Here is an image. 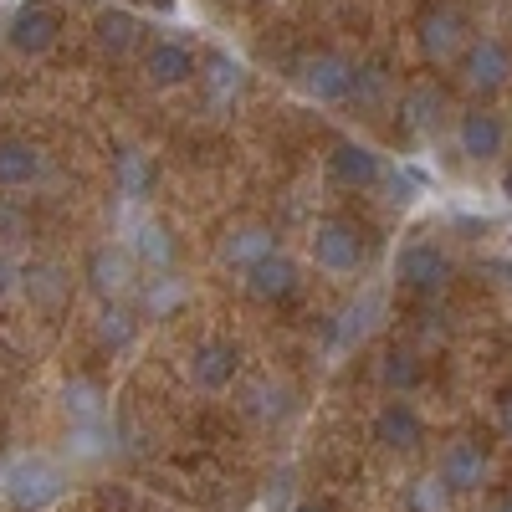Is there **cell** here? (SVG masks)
<instances>
[{"instance_id": "7c38bea8", "label": "cell", "mask_w": 512, "mask_h": 512, "mask_svg": "<svg viewBox=\"0 0 512 512\" xmlns=\"http://www.w3.org/2000/svg\"><path fill=\"white\" fill-rule=\"evenodd\" d=\"M52 175V154L41 149L36 139H21V134H6L0 139V190L16 195V190H31Z\"/></svg>"}, {"instance_id": "f546056e", "label": "cell", "mask_w": 512, "mask_h": 512, "mask_svg": "<svg viewBox=\"0 0 512 512\" xmlns=\"http://www.w3.org/2000/svg\"><path fill=\"white\" fill-rule=\"evenodd\" d=\"M502 195H507V205H512V159L502 164Z\"/></svg>"}, {"instance_id": "4fadbf2b", "label": "cell", "mask_w": 512, "mask_h": 512, "mask_svg": "<svg viewBox=\"0 0 512 512\" xmlns=\"http://www.w3.org/2000/svg\"><path fill=\"white\" fill-rule=\"evenodd\" d=\"M297 287H303V267H297L287 251L262 256V262H256V267L246 272V297H251V303H262V308L292 303Z\"/></svg>"}, {"instance_id": "ffe728a7", "label": "cell", "mask_w": 512, "mask_h": 512, "mask_svg": "<svg viewBox=\"0 0 512 512\" xmlns=\"http://www.w3.org/2000/svg\"><path fill=\"white\" fill-rule=\"evenodd\" d=\"M113 180H118V195L123 200H144L149 185H154V164L139 149H118L113 154Z\"/></svg>"}, {"instance_id": "9a60e30c", "label": "cell", "mask_w": 512, "mask_h": 512, "mask_svg": "<svg viewBox=\"0 0 512 512\" xmlns=\"http://www.w3.org/2000/svg\"><path fill=\"white\" fill-rule=\"evenodd\" d=\"M277 251V231L272 226H262V221H236V226H226L221 231V241H216V262L221 267H231V272H251L262 256H272Z\"/></svg>"}, {"instance_id": "2e32d148", "label": "cell", "mask_w": 512, "mask_h": 512, "mask_svg": "<svg viewBox=\"0 0 512 512\" xmlns=\"http://www.w3.org/2000/svg\"><path fill=\"white\" fill-rule=\"evenodd\" d=\"M328 175H333V185H344V190H374L384 180V159L369 144H359V139H338L333 154H328Z\"/></svg>"}, {"instance_id": "e0dca14e", "label": "cell", "mask_w": 512, "mask_h": 512, "mask_svg": "<svg viewBox=\"0 0 512 512\" xmlns=\"http://www.w3.org/2000/svg\"><path fill=\"white\" fill-rule=\"evenodd\" d=\"M88 287L103 297V303H118V297L134 287V256L118 246H98L88 256Z\"/></svg>"}, {"instance_id": "6da1fadb", "label": "cell", "mask_w": 512, "mask_h": 512, "mask_svg": "<svg viewBox=\"0 0 512 512\" xmlns=\"http://www.w3.org/2000/svg\"><path fill=\"white\" fill-rule=\"evenodd\" d=\"M456 82H461V93H472L482 103L497 98L512 82V47L502 36H472L466 52L456 57Z\"/></svg>"}, {"instance_id": "5bb4252c", "label": "cell", "mask_w": 512, "mask_h": 512, "mask_svg": "<svg viewBox=\"0 0 512 512\" xmlns=\"http://www.w3.org/2000/svg\"><path fill=\"white\" fill-rule=\"evenodd\" d=\"M451 256L441 251V246H431V241H410V246H400V256H395V277H400V287H410V292H441L446 282H451Z\"/></svg>"}, {"instance_id": "4316f807", "label": "cell", "mask_w": 512, "mask_h": 512, "mask_svg": "<svg viewBox=\"0 0 512 512\" xmlns=\"http://www.w3.org/2000/svg\"><path fill=\"white\" fill-rule=\"evenodd\" d=\"M384 93H390V72H384V67H359V77H354V103H379Z\"/></svg>"}, {"instance_id": "8992f818", "label": "cell", "mask_w": 512, "mask_h": 512, "mask_svg": "<svg viewBox=\"0 0 512 512\" xmlns=\"http://www.w3.org/2000/svg\"><path fill=\"white\" fill-rule=\"evenodd\" d=\"M466 16L456 6H431V11H420L415 21V47L420 57L431 62V67H456V57L466 52Z\"/></svg>"}, {"instance_id": "7a4b0ae2", "label": "cell", "mask_w": 512, "mask_h": 512, "mask_svg": "<svg viewBox=\"0 0 512 512\" xmlns=\"http://www.w3.org/2000/svg\"><path fill=\"white\" fill-rule=\"evenodd\" d=\"M308 256L323 277H354L364 267V231L349 221V216H323L308 236Z\"/></svg>"}, {"instance_id": "d6986e66", "label": "cell", "mask_w": 512, "mask_h": 512, "mask_svg": "<svg viewBox=\"0 0 512 512\" xmlns=\"http://www.w3.org/2000/svg\"><path fill=\"white\" fill-rule=\"evenodd\" d=\"M446 113V93L441 82H410L405 98H400V123L415 128V134H425V128H436Z\"/></svg>"}, {"instance_id": "9c48e42d", "label": "cell", "mask_w": 512, "mask_h": 512, "mask_svg": "<svg viewBox=\"0 0 512 512\" xmlns=\"http://www.w3.org/2000/svg\"><path fill=\"white\" fill-rule=\"evenodd\" d=\"M456 149H461V159H472V164L502 159L507 154V118L492 113V108H482V103L466 108L456 118Z\"/></svg>"}, {"instance_id": "3957f363", "label": "cell", "mask_w": 512, "mask_h": 512, "mask_svg": "<svg viewBox=\"0 0 512 512\" xmlns=\"http://www.w3.org/2000/svg\"><path fill=\"white\" fill-rule=\"evenodd\" d=\"M0 492H6L21 512H47L67 482H62V466L47 461V456H16L6 472H0Z\"/></svg>"}, {"instance_id": "83f0119b", "label": "cell", "mask_w": 512, "mask_h": 512, "mask_svg": "<svg viewBox=\"0 0 512 512\" xmlns=\"http://www.w3.org/2000/svg\"><path fill=\"white\" fill-rule=\"evenodd\" d=\"M497 431H502V441H512V390H502V400H497Z\"/></svg>"}, {"instance_id": "30bf717a", "label": "cell", "mask_w": 512, "mask_h": 512, "mask_svg": "<svg viewBox=\"0 0 512 512\" xmlns=\"http://www.w3.org/2000/svg\"><path fill=\"white\" fill-rule=\"evenodd\" d=\"M139 67H144V82H149L154 93L185 88V82H195V77H200L195 52L185 47V41H175V36H159V41H149L144 57H139Z\"/></svg>"}, {"instance_id": "4dcf8cb0", "label": "cell", "mask_w": 512, "mask_h": 512, "mask_svg": "<svg viewBox=\"0 0 512 512\" xmlns=\"http://www.w3.org/2000/svg\"><path fill=\"white\" fill-rule=\"evenodd\" d=\"M287 512H328L323 502H297V507H287Z\"/></svg>"}, {"instance_id": "f1b7e54d", "label": "cell", "mask_w": 512, "mask_h": 512, "mask_svg": "<svg viewBox=\"0 0 512 512\" xmlns=\"http://www.w3.org/2000/svg\"><path fill=\"white\" fill-rule=\"evenodd\" d=\"M11 287H16V267L6 262V251H0V297H6Z\"/></svg>"}, {"instance_id": "ba28073f", "label": "cell", "mask_w": 512, "mask_h": 512, "mask_svg": "<svg viewBox=\"0 0 512 512\" xmlns=\"http://www.w3.org/2000/svg\"><path fill=\"white\" fill-rule=\"evenodd\" d=\"M436 477H441L456 497L482 492V487H487V477H492V451H487L477 436H456V441H446V446H441Z\"/></svg>"}, {"instance_id": "277c9868", "label": "cell", "mask_w": 512, "mask_h": 512, "mask_svg": "<svg viewBox=\"0 0 512 512\" xmlns=\"http://www.w3.org/2000/svg\"><path fill=\"white\" fill-rule=\"evenodd\" d=\"M297 88H303L308 103H354V77H359V62H349L344 52H308L297 62Z\"/></svg>"}, {"instance_id": "8fae6325", "label": "cell", "mask_w": 512, "mask_h": 512, "mask_svg": "<svg viewBox=\"0 0 512 512\" xmlns=\"http://www.w3.org/2000/svg\"><path fill=\"white\" fill-rule=\"evenodd\" d=\"M241 374V344H231V338H200V344L190 349V384L205 395H221L231 390Z\"/></svg>"}, {"instance_id": "7402d4cb", "label": "cell", "mask_w": 512, "mask_h": 512, "mask_svg": "<svg viewBox=\"0 0 512 512\" xmlns=\"http://www.w3.org/2000/svg\"><path fill=\"white\" fill-rule=\"evenodd\" d=\"M451 502H456V492L436 472H425L405 487V512H451Z\"/></svg>"}, {"instance_id": "603a6c76", "label": "cell", "mask_w": 512, "mask_h": 512, "mask_svg": "<svg viewBox=\"0 0 512 512\" xmlns=\"http://www.w3.org/2000/svg\"><path fill=\"white\" fill-rule=\"evenodd\" d=\"M134 251L144 256V262H149L154 272H169V267H175V241H169V231H164L159 221H144V226H139Z\"/></svg>"}, {"instance_id": "d4e9b609", "label": "cell", "mask_w": 512, "mask_h": 512, "mask_svg": "<svg viewBox=\"0 0 512 512\" xmlns=\"http://www.w3.org/2000/svg\"><path fill=\"white\" fill-rule=\"evenodd\" d=\"M62 405H67L72 425L103 420V390H98V384H88V379H72V384H67V395H62Z\"/></svg>"}, {"instance_id": "5b68a950", "label": "cell", "mask_w": 512, "mask_h": 512, "mask_svg": "<svg viewBox=\"0 0 512 512\" xmlns=\"http://www.w3.org/2000/svg\"><path fill=\"white\" fill-rule=\"evenodd\" d=\"M62 41V11L52 0H21L6 21V47L16 57H47Z\"/></svg>"}, {"instance_id": "484cf974", "label": "cell", "mask_w": 512, "mask_h": 512, "mask_svg": "<svg viewBox=\"0 0 512 512\" xmlns=\"http://www.w3.org/2000/svg\"><path fill=\"white\" fill-rule=\"evenodd\" d=\"M103 338H108L113 349H128V344H134V313L118 308V303H108V313H103Z\"/></svg>"}, {"instance_id": "1f68e13d", "label": "cell", "mask_w": 512, "mask_h": 512, "mask_svg": "<svg viewBox=\"0 0 512 512\" xmlns=\"http://www.w3.org/2000/svg\"><path fill=\"white\" fill-rule=\"evenodd\" d=\"M492 512H512V492H507V497H502V502H497Z\"/></svg>"}, {"instance_id": "cb8c5ba5", "label": "cell", "mask_w": 512, "mask_h": 512, "mask_svg": "<svg viewBox=\"0 0 512 512\" xmlns=\"http://www.w3.org/2000/svg\"><path fill=\"white\" fill-rule=\"evenodd\" d=\"M200 82H205V88H210V98H216V103H231L236 93H241V62H231V57H210V67L200 72Z\"/></svg>"}, {"instance_id": "52a82bcc", "label": "cell", "mask_w": 512, "mask_h": 512, "mask_svg": "<svg viewBox=\"0 0 512 512\" xmlns=\"http://www.w3.org/2000/svg\"><path fill=\"white\" fill-rule=\"evenodd\" d=\"M369 441H374L379 451H390V456H415V451L425 446V415H420L405 395L384 400V405L374 410V420H369Z\"/></svg>"}, {"instance_id": "ac0fdd59", "label": "cell", "mask_w": 512, "mask_h": 512, "mask_svg": "<svg viewBox=\"0 0 512 512\" xmlns=\"http://www.w3.org/2000/svg\"><path fill=\"white\" fill-rule=\"evenodd\" d=\"M93 41H98L108 57H128L144 41V21L128 11V6H103L93 16Z\"/></svg>"}, {"instance_id": "44dd1931", "label": "cell", "mask_w": 512, "mask_h": 512, "mask_svg": "<svg viewBox=\"0 0 512 512\" xmlns=\"http://www.w3.org/2000/svg\"><path fill=\"white\" fill-rule=\"evenodd\" d=\"M420 354L415 349H390L379 359V379H384V390H395V395H410L415 384H420Z\"/></svg>"}]
</instances>
